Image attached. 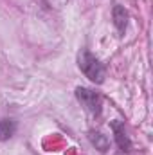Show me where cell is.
I'll use <instances>...</instances> for the list:
<instances>
[{"label":"cell","mask_w":153,"mask_h":155,"mask_svg":"<svg viewBox=\"0 0 153 155\" xmlns=\"http://www.w3.org/2000/svg\"><path fill=\"white\" fill-rule=\"evenodd\" d=\"M76 97L77 101L94 116H99L101 114V105H103V99L97 92L90 90V88H85V87H77L76 88Z\"/></svg>","instance_id":"obj_2"},{"label":"cell","mask_w":153,"mask_h":155,"mask_svg":"<svg viewBox=\"0 0 153 155\" xmlns=\"http://www.w3.org/2000/svg\"><path fill=\"white\" fill-rule=\"evenodd\" d=\"M88 139H90V143L96 146V150H99V152H108L110 141H108V137L103 135L101 132H90V134H88Z\"/></svg>","instance_id":"obj_6"},{"label":"cell","mask_w":153,"mask_h":155,"mask_svg":"<svg viewBox=\"0 0 153 155\" xmlns=\"http://www.w3.org/2000/svg\"><path fill=\"white\" fill-rule=\"evenodd\" d=\"M110 126H112V132H114L115 144H117L124 153H128V152L132 150V141H130V137H128V134H126L124 123H121V121H112Z\"/></svg>","instance_id":"obj_3"},{"label":"cell","mask_w":153,"mask_h":155,"mask_svg":"<svg viewBox=\"0 0 153 155\" xmlns=\"http://www.w3.org/2000/svg\"><path fill=\"white\" fill-rule=\"evenodd\" d=\"M16 132V121L15 119H0V143L9 141Z\"/></svg>","instance_id":"obj_5"},{"label":"cell","mask_w":153,"mask_h":155,"mask_svg":"<svg viewBox=\"0 0 153 155\" xmlns=\"http://www.w3.org/2000/svg\"><path fill=\"white\" fill-rule=\"evenodd\" d=\"M77 65L81 69V72L88 78L92 83H103L105 76H106V71H105V65L90 52V51H81L79 56H77Z\"/></svg>","instance_id":"obj_1"},{"label":"cell","mask_w":153,"mask_h":155,"mask_svg":"<svg viewBox=\"0 0 153 155\" xmlns=\"http://www.w3.org/2000/svg\"><path fill=\"white\" fill-rule=\"evenodd\" d=\"M112 18H114V25L117 27V31H119V33H124L126 24H128V11H126L122 5H114Z\"/></svg>","instance_id":"obj_4"}]
</instances>
